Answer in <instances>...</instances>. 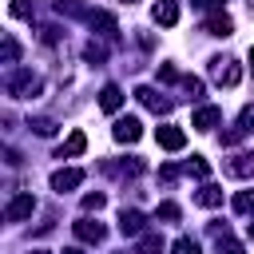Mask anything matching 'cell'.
<instances>
[{
    "instance_id": "5b68a950",
    "label": "cell",
    "mask_w": 254,
    "mask_h": 254,
    "mask_svg": "<svg viewBox=\"0 0 254 254\" xmlns=\"http://www.w3.org/2000/svg\"><path fill=\"white\" fill-rule=\"evenodd\" d=\"M79 183H83V171H79V167H60V171L52 175V190H60V194H64V190H75Z\"/></svg>"
},
{
    "instance_id": "4fadbf2b",
    "label": "cell",
    "mask_w": 254,
    "mask_h": 254,
    "mask_svg": "<svg viewBox=\"0 0 254 254\" xmlns=\"http://www.w3.org/2000/svg\"><path fill=\"white\" fill-rule=\"evenodd\" d=\"M143 222H147V218H143L139 210H123V214H119V230H123V234H131V238H139V234H143Z\"/></svg>"
},
{
    "instance_id": "4dcf8cb0",
    "label": "cell",
    "mask_w": 254,
    "mask_h": 254,
    "mask_svg": "<svg viewBox=\"0 0 254 254\" xmlns=\"http://www.w3.org/2000/svg\"><path fill=\"white\" fill-rule=\"evenodd\" d=\"M183 87H187L190 95H202V79H198V75H187V79H183Z\"/></svg>"
},
{
    "instance_id": "7c38bea8",
    "label": "cell",
    "mask_w": 254,
    "mask_h": 254,
    "mask_svg": "<svg viewBox=\"0 0 254 254\" xmlns=\"http://www.w3.org/2000/svg\"><path fill=\"white\" fill-rule=\"evenodd\" d=\"M218 123H222V111L218 107H198L194 119H190V127H198V131H214Z\"/></svg>"
},
{
    "instance_id": "ba28073f",
    "label": "cell",
    "mask_w": 254,
    "mask_h": 254,
    "mask_svg": "<svg viewBox=\"0 0 254 254\" xmlns=\"http://www.w3.org/2000/svg\"><path fill=\"white\" fill-rule=\"evenodd\" d=\"M135 95H139V103H143L147 111H155V115H167V111H171V103H167V99H163L155 87H139Z\"/></svg>"
},
{
    "instance_id": "30bf717a",
    "label": "cell",
    "mask_w": 254,
    "mask_h": 254,
    "mask_svg": "<svg viewBox=\"0 0 254 254\" xmlns=\"http://www.w3.org/2000/svg\"><path fill=\"white\" fill-rule=\"evenodd\" d=\"M75 238H83V242H103L107 238V230H103V222H91V218H79L75 222Z\"/></svg>"
},
{
    "instance_id": "d6986e66",
    "label": "cell",
    "mask_w": 254,
    "mask_h": 254,
    "mask_svg": "<svg viewBox=\"0 0 254 254\" xmlns=\"http://www.w3.org/2000/svg\"><path fill=\"white\" fill-rule=\"evenodd\" d=\"M183 171H187V175H194V179H206V175H210V163H206L202 155H190Z\"/></svg>"
},
{
    "instance_id": "277c9868",
    "label": "cell",
    "mask_w": 254,
    "mask_h": 254,
    "mask_svg": "<svg viewBox=\"0 0 254 254\" xmlns=\"http://www.w3.org/2000/svg\"><path fill=\"white\" fill-rule=\"evenodd\" d=\"M214 79H218V87H238L242 67H238L234 60H214Z\"/></svg>"
},
{
    "instance_id": "74e56055",
    "label": "cell",
    "mask_w": 254,
    "mask_h": 254,
    "mask_svg": "<svg viewBox=\"0 0 254 254\" xmlns=\"http://www.w3.org/2000/svg\"><path fill=\"white\" fill-rule=\"evenodd\" d=\"M250 4H254V0H250Z\"/></svg>"
},
{
    "instance_id": "d590c367",
    "label": "cell",
    "mask_w": 254,
    "mask_h": 254,
    "mask_svg": "<svg viewBox=\"0 0 254 254\" xmlns=\"http://www.w3.org/2000/svg\"><path fill=\"white\" fill-rule=\"evenodd\" d=\"M250 67H254V48H250Z\"/></svg>"
},
{
    "instance_id": "ac0fdd59",
    "label": "cell",
    "mask_w": 254,
    "mask_h": 254,
    "mask_svg": "<svg viewBox=\"0 0 254 254\" xmlns=\"http://www.w3.org/2000/svg\"><path fill=\"white\" fill-rule=\"evenodd\" d=\"M52 8L56 12H67V16H83V20L91 16V8H83L79 0H52Z\"/></svg>"
},
{
    "instance_id": "8d00e7d4",
    "label": "cell",
    "mask_w": 254,
    "mask_h": 254,
    "mask_svg": "<svg viewBox=\"0 0 254 254\" xmlns=\"http://www.w3.org/2000/svg\"><path fill=\"white\" fill-rule=\"evenodd\" d=\"M32 254H44V250H32Z\"/></svg>"
},
{
    "instance_id": "d4e9b609",
    "label": "cell",
    "mask_w": 254,
    "mask_h": 254,
    "mask_svg": "<svg viewBox=\"0 0 254 254\" xmlns=\"http://www.w3.org/2000/svg\"><path fill=\"white\" fill-rule=\"evenodd\" d=\"M179 214H183V210H179L175 202H159V210H155V218H163V222H175Z\"/></svg>"
},
{
    "instance_id": "1f68e13d",
    "label": "cell",
    "mask_w": 254,
    "mask_h": 254,
    "mask_svg": "<svg viewBox=\"0 0 254 254\" xmlns=\"http://www.w3.org/2000/svg\"><path fill=\"white\" fill-rule=\"evenodd\" d=\"M159 79H163V83H175V79H179V71H175L171 64H163V67H159Z\"/></svg>"
},
{
    "instance_id": "3957f363",
    "label": "cell",
    "mask_w": 254,
    "mask_h": 254,
    "mask_svg": "<svg viewBox=\"0 0 254 254\" xmlns=\"http://www.w3.org/2000/svg\"><path fill=\"white\" fill-rule=\"evenodd\" d=\"M32 210H36V198L24 190V194H16V198L4 206V218H8V222H24V218H32Z\"/></svg>"
},
{
    "instance_id": "6da1fadb",
    "label": "cell",
    "mask_w": 254,
    "mask_h": 254,
    "mask_svg": "<svg viewBox=\"0 0 254 254\" xmlns=\"http://www.w3.org/2000/svg\"><path fill=\"white\" fill-rule=\"evenodd\" d=\"M8 91H12L16 99H32V95H40V75H32V71H16V75L8 79Z\"/></svg>"
},
{
    "instance_id": "cb8c5ba5",
    "label": "cell",
    "mask_w": 254,
    "mask_h": 254,
    "mask_svg": "<svg viewBox=\"0 0 254 254\" xmlns=\"http://www.w3.org/2000/svg\"><path fill=\"white\" fill-rule=\"evenodd\" d=\"M28 127H32V131H36V135H56V123H52V119H48V115H36V119H32V123H28Z\"/></svg>"
},
{
    "instance_id": "7402d4cb",
    "label": "cell",
    "mask_w": 254,
    "mask_h": 254,
    "mask_svg": "<svg viewBox=\"0 0 254 254\" xmlns=\"http://www.w3.org/2000/svg\"><path fill=\"white\" fill-rule=\"evenodd\" d=\"M238 135H246V131H254V103H246L242 111H238V127H234Z\"/></svg>"
},
{
    "instance_id": "2e32d148",
    "label": "cell",
    "mask_w": 254,
    "mask_h": 254,
    "mask_svg": "<svg viewBox=\"0 0 254 254\" xmlns=\"http://www.w3.org/2000/svg\"><path fill=\"white\" fill-rule=\"evenodd\" d=\"M87 24H91L95 32H103V36H115V16H111V12H91Z\"/></svg>"
},
{
    "instance_id": "44dd1931",
    "label": "cell",
    "mask_w": 254,
    "mask_h": 254,
    "mask_svg": "<svg viewBox=\"0 0 254 254\" xmlns=\"http://www.w3.org/2000/svg\"><path fill=\"white\" fill-rule=\"evenodd\" d=\"M234 214H254V190H238L234 194Z\"/></svg>"
},
{
    "instance_id": "e575fe53",
    "label": "cell",
    "mask_w": 254,
    "mask_h": 254,
    "mask_svg": "<svg viewBox=\"0 0 254 254\" xmlns=\"http://www.w3.org/2000/svg\"><path fill=\"white\" fill-rule=\"evenodd\" d=\"M246 234H250V238H254V218H250V222H246Z\"/></svg>"
},
{
    "instance_id": "83f0119b",
    "label": "cell",
    "mask_w": 254,
    "mask_h": 254,
    "mask_svg": "<svg viewBox=\"0 0 254 254\" xmlns=\"http://www.w3.org/2000/svg\"><path fill=\"white\" fill-rule=\"evenodd\" d=\"M8 12H12L16 20H28V16H32V4H28V0H12V4H8Z\"/></svg>"
},
{
    "instance_id": "f546056e",
    "label": "cell",
    "mask_w": 254,
    "mask_h": 254,
    "mask_svg": "<svg viewBox=\"0 0 254 254\" xmlns=\"http://www.w3.org/2000/svg\"><path fill=\"white\" fill-rule=\"evenodd\" d=\"M175 179H179V167H175V163H167V167H159V183H167V187H171Z\"/></svg>"
},
{
    "instance_id": "52a82bcc",
    "label": "cell",
    "mask_w": 254,
    "mask_h": 254,
    "mask_svg": "<svg viewBox=\"0 0 254 254\" xmlns=\"http://www.w3.org/2000/svg\"><path fill=\"white\" fill-rule=\"evenodd\" d=\"M155 139H159V147H163V151H183V143H187V135H183L175 123H163V127L155 131Z\"/></svg>"
},
{
    "instance_id": "603a6c76",
    "label": "cell",
    "mask_w": 254,
    "mask_h": 254,
    "mask_svg": "<svg viewBox=\"0 0 254 254\" xmlns=\"http://www.w3.org/2000/svg\"><path fill=\"white\" fill-rule=\"evenodd\" d=\"M83 60H87V64H103V60H107V48H103V44H95V40H91V44H87V48H83Z\"/></svg>"
},
{
    "instance_id": "8fae6325",
    "label": "cell",
    "mask_w": 254,
    "mask_h": 254,
    "mask_svg": "<svg viewBox=\"0 0 254 254\" xmlns=\"http://www.w3.org/2000/svg\"><path fill=\"white\" fill-rule=\"evenodd\" d=\"M226 175H234V179H254V151L234 155V159L226 163Z\"/></svg>"
},
{
    "instance_id": "484cf974",
    "label": "cell",
    "mask_w": 254,
    "mask_h": 254,
    "mask_svg": "<svg viewBox=\"0 0 254 254\" xmlns=\"http://www.w3.org/2000/svg\"><path fill=\"white\" fill-rule=\"evenodd\" d=\"M171 254H202V250H198V242H194V238H179V242L171 246Z\"/></svg>"
},
{
    "instance_id": "ffe728a7",
    "label": "cell",
    "mask_w": 254,
    "mask_h": 254,
    "mask_svg": "<svg viewBox=\"0 0 254 254\" xmlns=\"http://www.w3.org/2000/svg\"><path fill=\"white\" fill-rule=\"evenodd\" d=\"M194 202H198V206H218V202H222V190L206 183V187H202V190L194 194Z\"/></svg>"
},
{
    "instance_id": "9a60e30c",
    "label": "cell",
    "mask_w": 254,
    "mask_h": 254,
    "mask_svg": "<svg viewBox=\"0 0 254 254\" xmlns=\"http://www.w3.org/2000/svg\"><path fill=\"white\" fill-rule=\"evenodd\" d=\"M99 107H103V111H119V107H123V91H119V83H107V87L99 91Z\"/></svg>"
},
{
    "instance_id": "e0dca14e",
    "label": "cell",
    "mask_w": 254,
    "mask_h": 254,
    "mask_svg": "<svg viewBox=\"0 0 254 254\" xmlns=\"http://www.w3.org/2000/svg\"><path fill=\"white\" fill-rule=\"evenodd\" d=\"M139 254H163V234H139Z\"/></svg>"
},
{
    "instance_id": "8992f818",
    "label": "cell",
    "mask_w": 254,
    "mask_h": 254,
    "mask_svg": "<svg viewBox=\"0 0 254 254\" xmlns=\"http://www.w3.org/2000/svg\"><path fill=\"white\" fill-rule=\"evenodd\" d=\"M151 20H155L159 28H175V24H179V4H175V0H159V4L151 8Z\"/></svg>"
},
{
    "instance_id": "4316f807",
    "label": "cell",
    "mask_w": 254,
    "mask_h": 254,
    "mask_svg": "<svg viewBox=\"0 0 254 254\" xmlns=\"http://www.w3.org/2000/svg\"><path fill=\"white\" fill-rule=\"evenodd\" d=\"M0 56H4V64H16L20 48H16V40H12V36H4V48H0Z\"/></svg>"
},
{
    "instance_id": "d6a6232c",
    "label": "cell",
    "mask_w": 254,
    "mask_h": 254,
    "mask_svg": "<svg viewBox=\"0 0 254 254\" xmlns=\"http://www.w3.org/2000/svg\"><path fill=\"white\" fill-rule=\"evenodd\" d=\"M194 8H202V12H214V8H222V0H190Z\"/></svg>"
},
{
    "instance_id": "f35d334b",
    "label": "cell",
    "mask_w": 254,
    "mask_h": 254,
    "mask_svg": "<svg viewBox=\"0 0 254 254\" xmlns=\"http://www.w3.org/2000/svg\"><path fill=\"white\" fill-rule=\"evenodd\" d=\"M127 4H131V0H127Z\"/></svg>"
},
{
    "instance_id": "9c48e42d",
    "label": "cell",
    "mask_w": 254,
    "mask_h": 254,
    "mask_svg": "<svg viewBox=\"0 0 254 254\" xmlns=\"http://www.w3.org/2000/svg\"><path fill=\"white\" fill-rule=\"evenodd\" d=\"M87 151V135L83 131H71L67 139H64V147L56 151V159H75V155H83Z\"/></svg>"
},
{
    "instance_id": "5bb4252c",
    "label": "cell",
    "mask_w": 254,
    "mask_h": 254,
    "mask_svg": "<svg viewBox=\"0 0 254 254\" xmlns=\"http://www.w3.org/2000/svg\"><path fill=\"white\" fill-rule=\"evenodd\" d=\"M206 32H210V36H222V40H226V36L234 32V20H230L226 12H214V16L206 20Z\"/></svg>"
},
{
    "instance_id": "f1b7e54d",
    "label": "cell",
    "mask_w": 254,
    "mask_h": 254,
    "mask_svg": "<svg viewBox=\"0 0 254 254\" xmlns=\"http://www.w3.org/2000/svg\"><path fill=\"white\" fill-rule=\"evenodd\" d=\"M103 202H107V198H103L99 190H91V194H83V210H103Z\"/></svg>"
},
{
    "instance_id": "7a4b0ae2",
    "label": "cell",
    "mask_w": 254,
    "mask_h": 254,
    "mask_svg": "<svg viewBox=\"0 0 254 254\" xmlns=\"http://www.w3.org/2000/svg\"><path fill=\"white\" fill-rule=\"evenodd\" d=\"M111 135H115V143H139V135H143V123H139L135 115H123V119H115Z\"/></svg>"
},
{
    "instance_id": "836d02e7",
    "label": "cell",
    "mask_w": 254,
    "mask_h": 254,
    "mask_svg": "<svg viewBox=\"0 0 254 254\" xmlns=\"http://www.w3.org/2000/svg\"><path fill=\"white\" fill-rule=\"evenodd\" d=\"M64 254H83V250H79V246H67V250H64Z\"/></svg>"
}]
</instances>
